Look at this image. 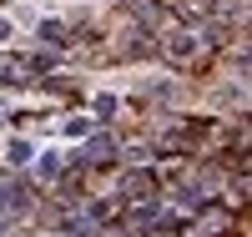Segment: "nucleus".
<instances>
[{
  "instance_id": "nucleus-4",
  "label": "nucleus",
  "mask_w": 252,
  "mask_h": 237,
  "mask_svg": "<svg viewBox=\"0 0 252 237\" xmlns=\"http://www.w3.org/2000/svg\"><path fill=\"white\" fill-rule=\"evenodd\" d=\"M40 40L61 46V40H66V26H61V20H40Z\"/></svg>"
},
{
  "instance_id": "nucleus-7",
  "label": "nucleus",
  "mask_w": 252,
  "mask_h": 237,
  "mask_svg": "<svg viewBox=\"0 0 252 237\" xmlns=\"http://www.w3.org/2000/svg\"><path fill=\"white\" fill-rule=\"evenodd\" d=\"M116 111V96H96V116H111Z\"/></svg>"
},
{
  "instance_id": "nucleus-3",
  "label": "nucleus",
  "mask_w": 252,
  "mask_h": 237,
  "mask_svg": "<svg viewBox=\"0 0 252 237\" xmlns=\"http://www.w3.org/2000/svg\"><path fill=\"white\" fill-rule=\"evenodd\" d=\"M86 157H91V162H106V157H111V136H91V141H86Z\"/></svg>"
},
{
  "instance_id": "nucleus-8",
  "label": "nucleus",
  "mask_w": 252,
  "mask_h": 237,
  "mask_svg": "<svg viewBox=\"0 0 252 237\" xmlns=\"http://www.w3.org/2000/svg\"><path fill=\"white\" fill-rule=\"evenodd\" d=\"M10 35H15V31H10V20H0V46H5Z\"/></svg>"
},
{
  "instance_id": "nucleus-2",
  "label": "nucleus",
  "mask_w": 252,
  "mask_h": 237,
  "mask_svg": "<svg viewBox=\"0 0 252 237\" xmlns=\"http://www.w3.org/2000/svg\"><path fill=\"white\" fill-rule=\"evenodd\" d=\"M121 192H131V197H146V192H152V177H146V171H131V177L121 182Z\"/></svg>"
},
{
  "instance_id": "nucleus-1",
  "label": "nucleus",
  "mask_w": 252,
  "mask_h": 237,
  "mask_svg": "<svg viewBox=\"0 0 252 237\" xmlns=\"http://www.w3.org/2000/svg\"><path fill=\"white\" fill-rule=\"evenodd\" d=\"M192 51H197V40H192V35H172V40H166V56H172V61H187Z\"/></svg>"
},
{
  "instance_id": "nucleus-6",
  "label": "nucleus",
  "mask_w": 252,
  "mask_h": 237,
  "mask_svg": "<svg viewBox=\"0 0 252 237\" xmlns=\"http://www.w3.org/2000/svg\"><path fill=\"white\" fill-rule=\"evenodd\" d=\"M56 171H61V162H56V152H46L40 157V177H56Z\"/></svg>"
},
{
  "instance_id": "nucleus-5",
  "label": "nucleus",
  "mask_w": 252,
  "mask_h": 237,
  "mask_svg": "<svg viewBox=\"0 0 252 237\" xmlns=\"http://www.w3.org/2000/svg\"><path fill=\"white\" fill-rule=\"evenodd\" d=\"M10 162H15V167L31 162V146H26V141H10Z\"/></svg>"
}]
</instances>
